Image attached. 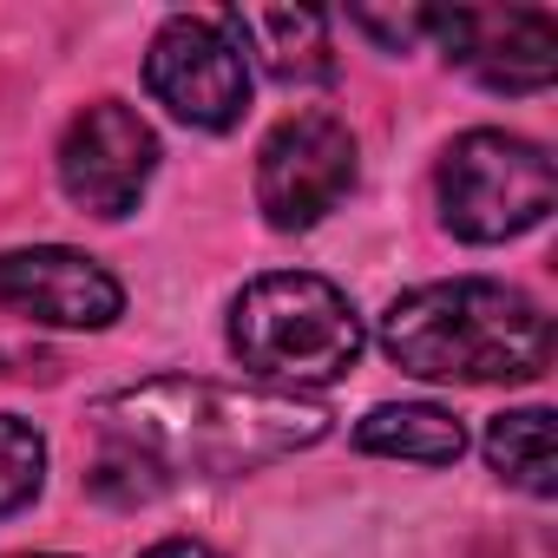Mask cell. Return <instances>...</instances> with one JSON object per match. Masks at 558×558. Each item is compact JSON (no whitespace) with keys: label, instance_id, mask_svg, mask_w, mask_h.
<instances>
[{"label":"cell","instance_id":"6da1fadb","mask_svg":"<svg viewBox=\"0 0 558 558\" xmlns=\"http://www.w3.org/2000/svg\"><path fill=\"white\" fill-rule=\"evenodd\" d=\"M99 421V493L151 499L171 480H236L269 460H290L329 434V408L290 388H236V381H138L93 408Z\"/></svg>","mask_w":558,"mask_h":558},{"label":"cell","instance_id":"7a4b0ae2","mask_svg":"<svg viewBox=\"0 0 558 558\" xmlns=\"http://www.w3.org/2000/svg\"><path fill=\"white\" fill-rule=\"evenodd\" d=\"M381 349L414 381H532L551 368V323L545 310L493 276H453V283H421L395 296L381 316Z\"/></svg>","mask_w":558,"mask_h":558},{"label":"cell","instance_id":"3957f363","mask_svg":"<svg viewBox=\"0 0 558 558\" xmlns=\"http://www.w3.org/2000/svg\"><path fill=\"white\" fill-rule=\"evenodd\" d=\"M230 349L276 388H323L342 381L362 355V316L349 290L310 269H269L230 303Z\"/></svg>","mask_w":558,"mask_h":558},{"label":"cell","instance_id":"277c9868","mask_svg":"<svg viewBox=\"0 0 558 558\" xmlns=\"http://www.w3.org/2000/svg\"><path fill=\"white\" fill-rule=\"evenodd\" d=\"M440 223L460 243H512L551 217L558 171L519 132H466L440 158Z\"/></svg>","mask_w":558,"mask_h":558},{"label":"cell","instance_id":"5b68a950","mask_svg":"<svg viewBox=\"0 0 558 558\" xmlns=\"http://www.w3.org/2000/svg\"><path fill=\"white\" fill-rule=\"evenodd\" d=\"M145 86L171 119L197 132H230L250 106V60L230 40L223 14H171L151 34Z\"/></svg>","mask_w":558,"mask_h":558},{"label":"cell","instance_id":"8992f818","mask_svg":"<svg viewBox=\"0 0 558 558\" xmlns=\"http://www.w3.org/2000/svg\"><path fill=\"white\" fill-rule=\"evenodd\" d=\"M355 132L336 112H290L256 151V204L276 230H310L355 191Z\"/></svg>","mask_w":558,"mask_h":558},{"label":"cell","instance_id":"52a82bcc","mask_svg":"<svg viewBox=\"0 0 558 558\" xmlns=\"http://www.w3.org/2000/svg\"><path fill=\"white\" fill-rule=\"evenodd\" d=\"M151 165H158V138L125 99H93L60 138V191L93 217L138 210Z\"/></svg>","mask_w":558,"mask_h":558},{"label":"cell","instance_id":"ba28073f","mask_svg":"<svg viewBox=\"0 0 558 558\" xmlns=\"http://www.w3.org/2000/svg\"><path fill=\"white\" fill-rule=\"evenodd\" d=\"M427 34L493 93H538L558 73V27L545 8H453L427 14Z\"/></svg>","mask_w":558,"mask_h":558},{"label":"cell","instance_id":"9c48e42d","mask_svg":"<svg viewBox=\"0 0 558 558\" xmlns=\"http://www.w3.org/2000/svg\"><path fill=\"white\" fill-rule=\"evenodd\" d=\"M0 303L47 329H112L125 310V290L106 263L66 243H34L0 256Z\"/></svg>","mask_w":558,"mask_h":558},{"label":"cell","instance_id":"30bf717a","mask_svg":"<svg viewBox=\"0 0 558 558\" xmlns=\"http://www.w3.org/2000/svg\"><path fill=\"white\" fill-rule=\"evenodd\" d=\"M223 27L243 47V60H256L283 86H316V80L336 73L329 21L310 14V8H236V14H223Z\"/></svg>","mask_w":558,"mask_h":558},{"label":"cell","instance_id":"8fae6325","mask_svg":"<svg viewBox=\"0 0 558 558\" xmlns=\"http://www.w3.org/2000/svg\"><path fill=\"white\" fill-rule=\"evenodd\" d=\"M355 447L362 453H381V460H414V466H453L466 453V434L447 408L434 401H388V408H368L362 427H355Z\"/></svg>","mask_w":558,"mask_h":558},{"label":"cell","instance_id":"7c38bea8","mask_svg":"<svg viewBox=\"0 0 558 558\" xmlns=\"http://www.w3.org/2000/svg\"><path fill=\"white\" fill-rule=\"evenodd\" d=\"M486 460L499 480H512L532 499L558 493V440H551V414L545 408H512L486 427Z\"/></svg>","mask_w":558,"mask_h":558},{"label":"cell","instance_id":"4fadbf2b","mask_svg":"<svg viewBox=\"0 0 558 558\" xmlns=\"http://www.w3.org/2000/svg\"><path fill=\"white\" fill-rule=\"evenodd\" d=\"M40 480H47V440L27 421L0 414V519L21 512L40 493Z\"/></svg>","mask_w":558,"mask_h":558},{"label":"cell","instance_id":"5bb4252c","mask_svg":"<svg viewBox=\"0 0 558 558\" xmlns=\"http://www.w3.org/2000/svg\"><path fill=\"white\" fill-rule=\"evenodd\" d=\"M145 558H217L210 545H197V538H165V545H151Z\"/></svg>","mask_w":558,"mask_h":558},{"label":"cell","instance_id":"9a60e30c","mask_svg":"<svg viewBox=\"0 0 558 558\" xmlns=\"http://www.w3.org/2000/svg\"><path fill=\"white\" fill-rule=\"evenodd\" d=\"M27 558H66V551H27Z\"/></svg>","mask_w":558,"mask_h":558}]
</instances>
